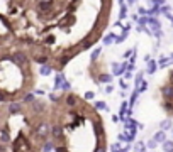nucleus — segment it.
<instances>
[{
  "label": "nucleus",
  "mask_w": 173,
  "mask_h": 152,
  "mask_svg": "<svg viewBox=\"0 0 173 152\" xmlns=\"http://www.w3.org/2000/svg\"><path fill=\"white\" fill-rule=\"evenodd\" d=\"M112 10L114 0H32L24 47L37 66L60 73L104 39Z\"/></svg>",
  "instance_id": "obj_1"
},
{
  "label": "nucleus",
  "mask_w": 173,
  "mask_h": 152,
  "mask_svg": "<svg viewBox=\"0 0 173 152\" xmlns=\"http://www.w3.org/2000/svg\"><path fill=\"white\" fill-rule=\"evenodd\" d=\"M49 140L53 152H107L104 118L88 100L71 90L49 96Z\"/></svg>",
  "instance_id": "obj_2"
},
{
  "label": "nucleus",
  "mask_w": 173,
  "mask_h": 152,
  "mask_svg": "<svg viewBox=\"0 0 173 152\" xmlns=\"http://www.w3.org/2000/svg\"><path fill=\"white\" fill-rule=\"evenodd\" d=\"M49 103L34 95L0 105V152H49Z\"/></svg>",
  "instance_id": "obj_3"
},
{
  "label": "nucleus",
  "mask_w": 173,
  "mask_h": 152,
  "mask_svg": "<svg viewBox=\"0 0 173 152\" xmlns=\"http://www.w3.org/2000/svg\"><path fill=\"white\" fill-rule=\"evenodd\" d=\"M37 73V63L24 46H0V105L32 95Z\"/></svg>",
  "instance_id": "obj_4"
},
{
  "label": "nucleus",
  "mask_w": 173,
  "mask_h": 152,
  "mask_svg": "<svg viewBox=\"0 0 173 152\" xmlns=\"http://www.w3.org/2000/svg\"><path fill=\"white\" fill-rule=\"evenodd\" d=\"M32 0H0V46H24L31 29Z\"/></svg>",
  "instance_id": "obj_5"
},
{
  "label": "nucleus",
  "mask_w": 173,
  "mask_h": 152,
  "mask_svg": "<svg viewBox=\"0 0 173 152\" xmlns=\"http://www.w3.org/2000/svg\"><path fill=\"white\" fill-rule=\"evenodd\" d=\"M88 75L94 80V83H111L112 75L107 73V63L102 57V49L95 47L94 52L90 54V66H88Z\"/></svg>",
  "instance_id": "obj_6"
},
{
  "label": "nucleus",
  "mask_w": 173,
  "mask_h": 152,
  "mask_svg": "<svg viewBox=\"0 0 173 152\" xmlns=\"http://www.w3.org/2000/svg\"><path fill=\"white\" fill-rule=\"evenodd\" d=\"M156 95H158V101L163 112L173 118V68L166 73L163 83L158 86Z\"/></svg>",
  "instance_id": "obj_7"
},
{
  "label": "nucleus",
  "mask_w": 173,
  "mask_h": 152,
  "mask_svg": "<svg viewBox=\"0 0 173 152\" xmlns=\"http://www.w3.org/2000/svg\"><path fill=\"white\" fill-rule=\"evenodd\" d=\"M153 139H154L156 142H161V144H163L165 140H166V134H165L163 130H158V132L154 134V137H153Z\"/></svg>",
  "instance_id": "obj_8"
},
{
  "label": "nucleus",
  "mask_w": 173,
  "mask_h": 152,
  "mask_svg": "<svg viewBox=\"0 0 173 152\" xmlns=\"http://www.w3.org/2000/svg\"><path fill=\"white\" fill-rule=\"evenodd\" d=\"M37 71H39L43 76H49V75L53 73V69L48 68V66H37Z\"/></svg>",
  "instance_id": "obj_9"
},
{
  "label": "nucleus",
  "mask_w": 173,
  "mask_h": 152,
  "mask_svg": "<svg viewBox=\"0 0 173 152\" xmlns=\"http://www.w3.org/2000/svg\"><path fill=\"white\" fill-rule=\"evenodd\" d=\"M163 150L165 152H173V140H165L163 142Z\"/></svg>",
  "instance_id": "obj_10"
},
{
  "label": "nucleus",
  "mask_w": 173,
  "mask_h": 152,
  "mask_svg": "<svg viewBox=\"0 0 173 152\" xmlns=\"http://www.w3.org/2000/svg\"><path fill=\"white\" fill-rule=\"evenodd\" d=\"M126 64H114V75H122Z\"/></svg>",
  "instance_id": "obj_11"
},
{
  "label": "nucleus",
  "mask_w": 173,
  "mask_h": 152,
  "mask_svg": "<svg viewBox=\"0 0 173 152\" xmlns=\"http://www.w3.org/2000/svg\"><path fill=\"white\" fill-rule=\"evenodd\" d=\"M95 108H97V110H109V106H107V103H105V101H97V103H95Z\"/></svg>",
  "instance_id": "obj_12"
},
{
  "label": "nucleus",
  "mask_w": 173,
  "mask_h": 152,
  "mask_svg": "<svg viewBox=\"0 0 173 152\" xmlns=\"http://www.w3.org/2000/svg\"><path fill=\"white\" fill-rule=\"evenodd\" d=\"M112 39H116V36H114V34H105V36H104V42H105V44H111Z\"/></svg>",
  "instance_id": "obj_13"
},
{
  "label": "nucleus",
  "mask_w": 173,
  "mask_h": 152,
  "mask_svg": "<svg viewBox=\"0 0 173 152\" xmlns=\"http://www.w3.org/2000/svg\"><path fill=\"white\" fill-rule=\"evenodd\" d=\"M154 71H156V63H154V61H151L149 66H148V73H149V75H153Z\"/></svg>",
  "instance_id": "obj_14"
},
{
  "label": "nucleus",
  "mask_w": 173,
  "mask_h": 152,
  "mask_svg": "<svg viewBox=\"0 0 173 152\" xmlns=\"http://www.w3.org/2000/svg\"><path fill=\"white\" fill-rule=\"evenodd\" d=\"M136 152H144V144H143V142L136 144Z\"/></svg>",
  "instance_id": "obj_15"
},
{
  "label": "nucleus",
  "mask_w": 173,
  "mask_h": 152,
  "mask_svg": "<svg viewBox=\"0 0 173 152\" xmlns=\"http://www.w3.org/2000/svg\"><path fill=\"white\" fill-rule=\"evenodd\" d=\"M156 144H158V142H156L154 139H153V140H149V142H148V147H151V149H153V147H156Z\"/></svg>",
  "instance_id": "obj_16"
},
{
  "label": "nucleus",
  "mask_w": 173,
  "mask_h": 152,
  "mask_svg": "<svg viewBox=\"0 0 173 152\" xmlns=\"http://www.w3.org/2000/svg\"><path fill=\"white\" fill-rule=\"evenodd\" d=\"M90 98H94V93H92V91H87V93H85V100H90Z\"/></svg>",
  "instance_id": "obj_17"
},
{
  "label": "nucleus",
  "mask_w": 173,
  "mask_h": 152,
  "mask_svg": "<svg viewBox=\"0 0 173 152\" xmlns=\"http://www.w3.org/2000/svg\"><path fill=\"white\" fill-rule=\"evenodd\" d=\"M170 125H171V124H170V120H165V122H163V129H168Z\"/></svg>",
  "instance_id": "obj_18"
},
{
  "label": "nucleus",
  "mask_w": 173,
  "mask_h": 152,
  "mask_svg": "<svg viewBox=\"0 0 173 152\" xmlns=\"http://www.w3.org/2000/svg\"><path fill=\"white\" fill-rule=\"evenodd\" d=\"M171 56H173V54H171Z\"/></svg>",
  "instance_id": "obj_19"
}]
</instances>
